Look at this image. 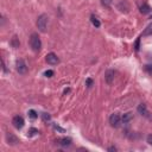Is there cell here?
<instances>
[{
  "instance_id": "6da1fadb",
  "label": "cell",
  "mask_w": 152,
  "mask_h": 152,
  "mask_svg": "<svg viewBox=\"0 0 152 152\" xmlns=\"http://www.w3.org/2000/svg\"><path fill=\"white\" fill-rule=\"evenodd\" d=\"M30 46L31 49H32L33 51H39L42 48V42H41V38H39L38 33H32L30 37Z\"/></svg>"
},
{
  "instance_id": "7a4b0ae2",
  "label": "cell",
  "mask_w": 152,
  "mask_h": 152,
  "mask_svg": "<svg viewBox=\"0 0 152 152\" xmlns=\"http://www.w3.org/2000/svg\"><path fill=\"white\" fill-rule=\"evenodd\" d=\"M48 15L46 14H41L38 17V19H37V27H38V30L41 31V32H45L46 31V26H48Z\"/></svg>"
},
{
  "instance_id": "3957f363",
  "label": "cell",
  "mask_w": 152,
  "mask_h": 152,
  "mask_svg": "<svg viewBox=\"0 0 152 152\" xmlns=\"http://www.w3.org/2000/svg\"><path fill=\"white\" fill-rule=\"evenodd\" d=\"M45 61H46L48 64H50V66H56V64H58V63H60V58L57 57V55L54 54V52L48 54L45 56Z\"/></svg>"
},
{
  "instance_id": "277c9868",
  "label": "cell",
  "mask_w": 152,
  "mask_h": 152,
  "mask_svg": "<svg viewBox=\"0 0 152 152\" xmlns=\"http://www.w3.org/2000/svg\"><path fill=\"white\" fill-rule=\"evenodd\" d=\"M123 121H121V118H120V115L119 114H117V113H114V114H112L110 117H109V124H110V126L112 127H119L120 126V124H121Z\"/></svg>"
},
{
  "instance_id": "5b68a950",
  "label": "cell",
  "mask_w": 152,
  "mask_h": 152,
  "mask_svg": "<svg viewBox=\"0 0 152 152\" xmlns=\"http://www.w3.org/2000/svg\"><path fill=\"white\" fill-rule=\"evenodd\" d=\"M12 124H13V126H14L17 130H20V129H23V127H24V124H25V121H24L23 117L15 115V117L12 119Z\"/></svg>"
},
{
  "instance_id": "8992f818",
  "label": "cell",
  "mask_w": 152,
  "mask_h": 152,
  "mask_svg": "<svg viewBox=\"0 0 152 152\" xmlns=\"http://www.w3.org/2000/svg\"><path fill=\"white\" fill-rule=\"evenodd\" d=\"M17 71L21 75L27 73V66H26V63L24 60H18L17 61Z\"/></svg>"
},
{
  "instance_id": "52a82bcc",
  "label": "cell",
  "mask_w": 152,
  "mask_h": 152,
  "mask_svg": "<svg viewBox=\"0 0 152 152\" xmlns=\"http://www.w3.org/2000/svg\"><path fill=\"white\" fill-rule=\"evenodd\" d=\"M114 75H115V73H114V70H107L106 73H105V81H106V83L107 84H112L113 83V81H114Z\"/></svg>"
},
{
  "instance_id": "ba28073f",
  "label": "cell",
  "mask_w": 152,
  "mask_h": 152,
  "mask_svg": "<svg viewBox=\"0 0 152 152\" xmlns=\"http://www.w3.org/2000/svg\"><path fill=\"white\" fill-rule=\"evenodd\" d=\"M6 140H7V143H9L10 145H17V144L19 143V139L15 137L13 133H7L6 134Z\"/></svg>"
},
{
  "instance_id": "9c48e42d",
  "label": "cell",
  "mask_w": 152,
  "mask_h": 152,
  "mask_svg": "<svg viewBox=\"0 0 152 152\" xmlns=\"http://www.w3.org/2000/svg\"><path fill=\"white\" fill-rule=\"evenodd\" d=\"M56 143H57L58 145H61V146L67 147V146H69L70 144H71V140L69 138H60V139L56 140Z\"/></svg>"
},
{
  "instance_id": "30bf717a",
  "label": "cell",
  "mask_w": 152,
  "mask_h": 152,
  "mask_svg": "<svg viewBox=\"0 0 152 152\" xmlns=\"http://www.w3.org/2000/svg\"><path fill=\"white\" fill-rule=\"evenodd\" d=\"M132 119H133V114H132V113H130V112H129V113H125V114L123 115V118H121V121H123L124 124H127V123H130Z\"/></svg>"
},
{
  "instance_id": "8fae6325",
  "label": "cell",
  "mask_w": 152,
  "mask_h": 152,
  "mask_svg": "<svg viewBox=\"0 0 152 152\" xmlns=\"http://www.w3.org/2000/svg\"><path fill=\"white\" fill-rule=\"evenodd\" d=\"M140 12L143 13V14H147V13H150L151 12V7H150V5L149 4H143L141 6H140Z\"/></svg>"
},
{
  "instance_id": "7c38bea8",
  "label": "cell",
  "mask_w": 152,
  "mask_h": 152,
  "mask_svg": "<svg viewBox=\"0 0 152 152\" xmlns=\"http://www.w3.org/2000/svg\"><path fill=\"white\" fill-rule=\"evenodd\" d=\"M138 112L139 114L141 115H147V108H146V105H144V103H140V105L138 106Z\"/></svg>"
},
{
  "instance_id": "4fadbf2b",
  "label": "cell",
  "mask_w": 152,
  "mask_h": 152,
  "mask_svg": "<svg viewBox=\"0 0 152 152\" xmlns=\"http://www.w3.org/2000/svg\"><path fill=\"white\" fill-rule=\"evenodd\" d=\"M90 20H92V24H93L95 27H100V26H101V23L99 21V19L95 17V15H92V17H90Z\"/></svg>"
},
{
  "instance_id": "5bb4252c",
  "label": "cell",
  "mask_w": 152,
  "mask_h": 152,
  "mask_svg": "<svg viewBox=\"0 0 152 152\" xmlns=\"http://www.w3.org/2000/svg\"><path fill=\"white\" fill-rule=\"evenodd\" d=\"M29 117H30L31 119H33V120H35V119L38 118V114H37V112H36V110L30 109V110H29Z\"/></svg>"
},
{
  "instance_id": "9a60e30c",
  "label": "cell",
  "mask_w": 152,
  "mask_h": 152,
  "mask_svg": "<svg viewBox=\"0 0 152 152\" xmlns=\"http://www.w3.org/2000/svg\"><path fill=\"white\" fill-rule=\"evenodd\" d=\"M42 119H43V121H50V120H51V115L49 113H43L42 114Z\"/></svg>"
},
{
  "instance_id": "2e32d148",
  "label": "cell",
  "mask_w": 152,
  "mask_h": 152,
  "mask_svg": "<svg viewBox=\"0 0 152 152\" xmlns=\"http://www.w3.org/2000/svg\"><path fill=\"white\" fill-rule=\"evenodd\" d=\"M37 133H38V130H36V129H30L29 132H27V135H29V137H33V135H36Z\"/></svg>"
},
{
  "instance_id": "e0dca14e",
  "label": "cell",
  "mask_w": 152,
  "mask_h": 152,
  "mask_svg": "<svg viewBox=\"0 0 152 152\" xmlns=\"http://www.w3.org/2000/svg\"><path fill=\"white\" fill-rule=\"evenodd\" d=\"M143 35H144V36H150V35H152V26H149L145 31H144Z\"/></svg>"
},
{
  "instance_id": "ac0fdd59",
  "label": "cell",
  "mask_w": 152,
  "mask_h": 152,
  "mask_svg": "<svg viewBox=\"0 0 152 152\" xmlns=\"http://www.w3.org/2000/svg\"><path fill=\"white\" fill-rule=\"evenodd\" d=\"M19 42H18V39H17V37H13V39H12V45H13V48H18L19 46Z\"/></svg>"
},
{
  "instance_id": "d6986e66",
  "label": "cell",
  "mask_w": 152,
  "mask_h": 152,
  "mask_svg": "<svg viewBox=\"0 0 152 152\" xmlns=\"http://www.w3.org/2000/svg\"><path fill=\"white\" fill-rule=\"evenodd\" d=\"M101 4L105 7H109L112 4V0H101Z\"/></svg>"
},
{
  "instance_id": "ffe728a7",
  "label": "cell",
  "mask_w": 152,
  "mask_h": 152,
  "mask_svg": "<svg viewBox=\"0 0 152 152\" xmlns=\"http://www.w3.org/2000/svg\"><path fill=\"white\" fill-rule=\"evenodd\" d=\"M44 75H45L46 77H52V76H54V71H52V70H46L45 73H44Z\"/></svg>"
},
{
  "instance_id": "44dd1931",
  "label": "cell",
  "mask_w": 152,
  "mask_h": 152,
  "mask_svg": "<svg viewBox=\"0 0 152 152\" xmlns=\"http://www.w3.org/2000/svg\"><path fill=\"white\" fill-rule=\"evenodd\" d=\"M54 130L60 131V132H62V133H64V132H66L64 129H62V127H60V126H57V125H54Z\"/></svg>"
},
{
  "instance_id": "7402d4cb",
  "label": "cell",
  "mask_w": 152,
  "mask_h": 152,
  "mask_svg": "<svg viewBox=\"0 0 152 152\" xmlns=\"http://www.w3.org/2000/svg\"><path fill=\"white\" fill-rule=\"evenodd\" d=\"M146 141L150 144V145L152 146V134H149L147 135V138H146Z\"/></svg>"
},
{
  "instance_id": "603a6c76",
  "label": "cell",
  "mask_w": 152,
  "mask_h": 152,
  "mask_svg": "<svg viewBox=\"0 0 152 152\" xmlns=\"http://www.w3.org/2000/svg\"><path fill=\"white\" fill-rule=\"evenodd\" d=\"M92 84H93V80H92V78H88V80H87V87L90 88Z\"/></svg>"
},
{
  "instance_id": "cb8c5ba5",
  "label": "cell",
  "mask_w": 152,
  "mask_h": 152,
  "mask_svg": "<svg viewBox=\"0 0 152 152\" xmlns=\"http://www.w3.org/2000/svg\"><path fill=\"white\" fill-rule=\"evenodd\" d=\"M145 69H146V71H149L150 74H152V66H146Z\"/></svg>"
},
{
  "instance_id": "d4e9b609",
  "label": "cell",
  "mask_w": 152,
  "mask_h": 152,
  "mask_svg": "<svg viewBox=\"0 0 152 152\" xmlns=\"http://www.w3.org/2000/svg\"><path fill=\"white\" fill-rule=\"evenodd\" d=\"M108 151H117V149L114 146H112V147H108Z\"/></svg>"
},
{
  "instance_id": "484cf974",
  "label": "cell",
  "mask_w": 152,
  "mask_h": 152,
  "mask_svg": "<svg viewBox=\"0 0 152 152\" xmlns=\"http://www.w3.org/2000/svg\"><path fill=\"white\" fill-rule=\"evenodd\" d=\"M151 19H152V15H151Z\"/></svg>"
}]
</instances>
